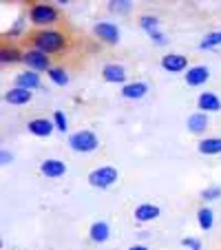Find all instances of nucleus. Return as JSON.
Instances as JSON below:
<instances>
[{"mask_svg": "<svg viewBox=\"0 0 221 250\" xmlns=\"http://www.w3.org/2000/svg\"><path fill=\"white\" fill-rule=\"evenodd\" d=\"M29 44L31 49L47 53V56H58L69 49V36L62 29H36L29 33Z\"/></svg>", "mask_w": 221, "mask_h": 250, "instance_id": "1", "label": "nucleus"}, {"mask_svg": "<svg viewBox=\"0 0 221 250\" xmlns=\"http://www.w3.org/2000/svg\"><path fill=\"white\" fill-rule=\"evenodd\" d=\"M29 22L38 29H51L56 22H60V9L49 2H33L27 11Z\"/></svg>", "mask_w": 221, "mask_h": 250, "instance_id": "2", "label": "nucleus"}, {"mask_svg": "<svg viewBox=\"0 0 221 250\" xmlns=\"http://www.w3.org/2000/svg\"><path fill=\"white\" fill-rule=\"evenodd\" d=\"M69 146L78 153H93L100 146V140L93 131L82 128V131H76L69 135Z\"/></svg>", "mask_w": 221, "mask_h": 250, "instance_id": "3", "label": "nucleus"}, {"mask_svg": "<svg viewBox=\"0 0 221 250\" xmlns=\"http://www.w3.org/2000/svg\"><path fill=\"white\" fill-rule=\"evenodd\" d=\"M118 177H120V173L115 166H100V168L89 173V184L93 188H111L118 182Z\"/></svg>", "mask_w": 221, "mask_h": 250, "instance_id": "4", "label": "nucleus"}, {"mask_svg": "<svg viewBox=\"0 0 221 250\" xmlns=\"http://www.w3.org/2000/svg\"><path fill=\"white\" fill-rule=\"evenodd\" d=\"M22 62L27 64L29 71H36V73H49L53 69L51 64V56L38 51V49H27L22 56Z\"/></svg>", "mask_w": 221, "mask_h": 250, "instance_id": "5", "label": "nucleus"}, {"mask_svg": "<svg viewBox=\"0 0 221 250\" xmlns=\"http://www.w3.org/2000/svg\"><path fill=\"white\" fill-rule=\"evenodd\" d=\"M140 27L144 29L148 36H151V40L157 44V47L166 44V36L160 31V20H157L155 16H141V18H140Z\"/></svg>", "mask_w": 221, "mask_h": 250, "instance_id": "6", "label": "nucleus"}, {"mask_svg": "<svg viewBox=\"0 0 221 250\" xmlns=\"http://www.w3.org/2000/svg\"><path fill=\"white\" fill-rule=\"evenodd\" d=\"M93 33L106 44H118L120 42V27L113 24V22H98L93 27Z\"/></svg>", "mask_w": 221, "mask_h": 250, "instance_id": "7", "label": "nucleus"}, {"mask_svg": "<svg viewBox=\"0 0 221 250\" xmlns=\"http://www.w3.org/2000/svg\"><path fill=\"white\" fill-rule=\"evenodd\" d=\"M161 69L170 71V73H181V71H188V58L181 56V53H166L164 58H161Z\"/></svg>", "mask_w": 221, "mask_h": 250, "instance_id": "8", "label": "nucleus"}, {"mask_svg": "<svg viewBox=\"0 0 221 250\" xmlns=\"http://www.w3.org/2000/svg\"><path fill=\"white\" fill-rule=\"evenodd\" d=\"M27 131L36 137H49L56 131V124H53V120H47V118H33L27 122Z\"/></svg>", "mask_w": 221, "mask_h": 250, "instance_id": "9", "label": "nucleus"}, {"mask_svg": "<svg viewBox=\"0 0 221 250\" xmlns=\"http://www.w3.org/2000/svg\"><path fill=\"white\" fill-rule=\"evenodd\" d=\"M5 102L11 104V106H24V104H29L33 100V93L27 89H20V86H11V89L5 91Z\"/></svg>", "mask_w": 221, "mask_h": 250, "instance_id": "10", "label": "nucleus"}, {"mask_svg": "<svg viewBox=\"0 0 221 250\" xmlns=\"http://www.w3.org/2000/svg\"><path fill=\"white\" fill-rule=\"evenodd\" d=\"M102 78L104 82H111V84H122V82H126V69L122 64L108 62L102 66Z\"/></svg>", "mask_w": 221, "mask_h": 250, "instance_id": "11", "label": "nucleus"}, {"mask_svg": "<svg viewBox=\"0 0 221 250\" xmlns=\"http://www.w3.org/2000/svg\"><path fill=\"white\" fill-rule=\"evenodd\" d=\"M14 86H20V89H27V91H33V89H40L42 86V80L36 71H22L18 76L14 78Z\"/></svg>", "mask_w": 221, "mask_h": 250, "instance_id": "12", "label": "nucleus"}, {"mask_svg": "<svg viewBox=\"0 0 221 250\" xmlns=\"http://www.w3.org/2000/svg\"><path fill=\"white\" fill-rule=\"evenodd\" d=\"M186 84L188 86H201L208 82V78H210V71H208V66L203 64H197V66H190L188 71H186Z\"/></svg>", "mask_w": 221, "mask_h": 250, "instance_id": "13", "label": "nucleus"}, {"mask_svg": "<svg viewBox=\"0 0 221 250\" xmlns=\"http://www.w3.org/2000/svg\"><path fill=\"white\" fill-rule=\"evenodd\" d=\"M197 106L201 113H217V111H221V100L217 93L206 91V93H201L197 98Z\"/></svg>", "mask_w": 221, "mask_h": 250, "instance_id": "14", "label": "nucleus"}, {"mask_svg": "<svg viewBox=\"0 0 221 250\" xmlns=\"http://www.w3.org/2000/svg\"><path fill=\"white\" fill-rule=\"evenodd\" d=\"M160 212L161 210L157 204H140V206L135 208V212H133V217L140 224H146V222H155V219L160 217Z\"/></svg>", "mask_w": 221, "mask_h": 250, "instance_id": "15", "label": "nucleus"}, {"mask_svg": "<svg viewBox=\"0 0 221 250\" xmlns=\"http://www.w3.org/2000/svg\"><path fill=\"white\" fill-rule=\"evenodd\" d=\"M40 173H42L44 177L56 180V177H62V175L66 173V164L62 160H53V157H49V160H44L42 164H40Z\"/></svg>", "mask_w": 221, "mask_h": 250, "instance_id": "16", "label": "nucleus"}, {"mask_svg": "<svg viewBox=\"0 0 221 250\" xmlns=\"http://www.w3.org/2000/svg\"><path fill=\"white\" fill-rule=\"evenodd\" d=\"M148 93V84L146 82H128L122 86V98L126 100H141Z\"/></svg>", "mask_w": 221, "mask_h": 250, "instance_id": "17", "label": "nucleus"}, {"mask_svg": "<svg viewBox=\"0 0 221 250\" xmlns=\"http://www.w3.org/2000/svg\"><path fill=\"white\" fill-rule=\"evenodd\" d=\"M89 237L93 244H104V241L111 237V228H108L106 222H95V224H91V228H89Z\"/></svg>", "mask_w": 221, "mask_h": 250, "instance_id": "18", "label": "nucleus"}, {"mask_svg": "<svg viewBox=\"0 0 221 250\" xmlns=\"http://www.w3.org/2000/svg\"><path fill=\"white\" fill-rule=\"evenodd\" d=\"M22 56H24V51H20V49L14 47V44H2V49H0V62H2V64L22 62Z\"/></svg>", "mask_w": 221, "mask_h": 250, "instance_id": "19", "label": "nucleus"}, {"mask_svg": "<svg viewBox=\"0 0 221 250\" xmlns=\"http://www.w3.org/2000/svg\"><path fill=\"white\" fill-rule=\"evenodd\" d=\"M197 151L201 155H219L221 153V137H203L197 144Z\"/></svg>", "mask_w": 221, "mask_h": 250, "instance_id": "20", "label": "nucleus"}, {"mask_svg": "<svg viewBox=\"0 0 221 250\" xmlns=\"http://www.w3.org/2000/svg\"><path fill=\"white\" fill-rule=\"evenodd\" d=\"M208 128V118L206 113H193L188 118V131L195 133V135H199V133H203Z\"/></svg>", "mask_w": 221, "mask_h": 250, "instance_id": "21", "label": "nucleus"}, {"mask_svg": "<svg viewBox=\"0 0 221 250\" xmlns=\"http://www.w3.org/2000/svg\"><path fill=\"white\" fill-rule=\"evenodd\" d=\"M49 76V80L53 82V84H58V86H66L71 82V78H69V71L66 69H62V66H53L51 71L47 73Z\"/></svg>", "mask_w": 221, "mask_h": 250, "instance_id": "22", "label": "nucleus"}, {"mask_svg": "<svg viewBox=\"0 0 221 250\" xmlns=\"http://www.w3.org/2000/svg\"><path fill=\"white\" fill-rule=\"evenodd\" d=\"M197 224H199V228L201 230H210L212 228V224H215V217H212V210L210 208H199L197 210Z\"/></svg>", "mask_w": 221, "mask_h": 250, "instance_id": "23", "label": "nucleus"}, {"mask_svg": "<svg viewBox=\"0 0 221 250\" xmlns=\"http://www.w3.org/2000/svg\"><path fill=\"white\" fill-rule=\"evenodd\" d=\"M217 44H221V31L208 33L206 38L199 42V49H212V47H217Z\"/></svg>", "mask_w": 221, "mask_h": 250, "instance_id": "24", "label": "nucleus"}, {"mask_svg": "<svg viewBox=\"0 0 221 250\" xmlns=\"http://www.w3.org/2000/svg\"><path fill=\"white\" fill-rule=\"evenodd\" d=\"M53 124H56V131H62V133L69 131V122H66V115L62 113V111L53 113Z\"/></svg>", "mask_w": 221, "mask_h": 250, "instance_id": "25", "label": "nucleus"}, {"mask_svg": "<svg viewBox=\"0 0 221 250\" xmlns=\"http://www.w3.org/2000/svg\"><path fill=\"white\" fill-rule=\"evenodd\" d=\"M221 197V186H208V188L201 190V199L203 202H212V199Z\"/></svg>", "mask_w": 221, "mask_h": 250, "instance_id": "26", "label": "nucleus"}, {"mask_svg": "<svg viewBox=\"0 0 221 250\" xmlns=\"http://www.w3.org/2000/svg\"><path fill=\"white\" fill-rule=\"evenodd\" d=\"M111 5V11H128L133 7V2H128V0H118V2H108Z\"/></svg>", "mask_w": 221, "mask_h": 250, "instance_id": "27", "label": "nucleus"}, {"mask_svg": "<svg viewBox=\"0 0 221 250\" xmlns=\"http://www.w3.org/2000/svg\"><path fill=\"white\" fill-rule=\"evenodd\" d=\"M22 27H24V18H18L14 27L7 31V38H16V36H20V33H22Z\"/></svg>", "mask_w": 221, "mask_h": 250, "instance_id": "28", "label": "nucleus"}, {"mask_svg": "<svg viewBox=\"0 0 221 250\" xmlns=\"http://www.w3.org/2000/svg\"><path fill=\"white\" fill-rule=\"evenodd\" d=\"M181 246L188 250H201V241L199 239H193V237H186V239H181Z\"/></svg>", "mask_w": 221, "mask_h": 250, "instance_id": "29", "label": "nucleus"}, {"mask_svg": "<svg viewBox=\"0 0 221 250\" xmlns=\"http://www.w3.org/2000/svg\"><path fill=\"white\" fill-rule=\"evenodd\" d=\"M11 160H14V157H11V153H7V151L0 153V162H2V166H7Z\"/></svg>", "mask_w": 221, "mask_h": 250, "instance_id": "30", "label": "nucleus"}, {"mask_svg": "<svg viewBox=\"0 0 221 250\" xmlns=\"http://www.w3.org/2000/svg\"><path fill=\"white\" fill-rule=\"evenodd\" d=\"M128 250H148V246H144V244H137V246H131Z\"/></svg>", "mask_w": 221, "mask_h": 250, "instance_id": "31", "label": "nucleus"}]
</instances>
